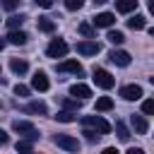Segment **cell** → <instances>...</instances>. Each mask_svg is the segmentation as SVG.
I'll list each match as a JSON object with an SVG mask.
<instances>
[{"mask_svg":"<svg viewBox=\"0 0 154 154\" xmlns=\"http://www.w3.org/2000/svg\"><path fill=\"white\" fill-rule=\"evenodd\" d=\"M82 125H84V128H91V130H96V132H101V135L111 132L108 120H103L101 116H84V118H82Z\"/></svg>","mask_w":154,"mask_h":154,"instance_id":"obj_1","label":"cell"},{"mask_svg":"<svg viewBox=\"0 0 154 154\" xmlns=\"http://www.w3.org/2000/svg\"><path fill=\"white\" fill-rule=\"evenodd\" d=\"M12 130L17 132V135H22V137H26V140H36L38 137V132H36V128H34V123H29V120H14L12 123Z\"/></svg>","mask_w":154,"mask_h":154,"instance_id":"obj_2","label":"cell"},{"mask_svg":"<svg viewBox=\"0 0 154 154\" xmlns=\"http://www.w3.org/2000/svg\"><path fill=\"white\" fill-rule=\"evenodd\" d=\"M67 51H70V46H67L63 38H53V41L48 43V48H46L48 58H65V55H67Z\"/></svg>","mask_w":154,"mask_h":154,"instance_id":"obj_3","label":"cell"},{"mask_svg":"<svg viewBox=\"0 0 154 154\" xmlns=\"http://www.w3.org/2000/svg\"><path fill=\"white\" fill-rule=\"evenodd\" d=\"M94 82H96V87H101V89H111V87L116 84V77H113L108 70L96 67V70H94Z\"/></svg>","mask_w":154,"mask_h":154,"instance_id":"obj_4","label":"cell"},{"mask_svg":"<svg viewBox=\"0 0 154 154\" xmlns=\"http://www.w3.org/2000/svg\"><path fill=\"white\" fill-rule=\"evenodd\" d=\"M53 142H55L58 147L67 149V152H79V140H77V137H72V135H55V137H53Z\"/></svg>","mask_w":154,"mask_h":154,"instance_id":"obj_5","label":"cell"},{"mask_svg":"<svg viewBox=\"0 0 154 154\" xmlns=\"http://www.w3.org/2000/svg\"><path fill=\"white\" fill-rule=\"evenodd\" d=\"M55 70H58V72H72V75H77V77L84 75V67H82L77 60H63V63L55 65Z\"/></svg>","mask_w":154,"mask_h":154,"instance_id":"obj_6","label":"cell"},{"mask_svg":"<svg viewBox=\"0 0 154 154\" xmlns=\"http://www.w3.org/2000/svg\"><path fill=\"white\" fill-rule=\"evenodd\" d=\"M48 87H51L48 75H46L43 70H36L34 77H31V89H36V91H48Z\"/></svg>","mask_w":154,"mask_h":154,"instance_id":"obj_7","label":"cell"},{"mask_svg":"<svg viewBox=\"0 0 154 154\" xmlns=\"http://www.w3.org/2000/svg\"><path fill=\"white\" fill-rule=\"evenodd\" d=\"M120 96L125 101H137V99H142V87L140 84H125L120 89Z\"/></svg>","mask_w":154,"mask_h":154,"instance_id":"obj_8","label":"cell"},{"mask_svg":"<svg viewBox=\"0 0 154 154\" xmlns=\"http://www.w3.org/2000/svg\"><path fill=\"white\" fill-rule=\"evenodd\" d=\"M101 51V43H96V41H79L77 43V53L79 55H96Z\"/></svg>","mask_w":154,"mask_h":154,"instance_id":"obj_9","label":"cell"},{"mask_svg":"<svg viewBox=\"0 0 154 154\" xmlns=\"http://www.w3.org/2000/svg\"><path fill=\"white\" fill-rule=\"evenodd\" d=\"M108 60L113 65H118V67H128L130 65V53L128 51H111L108 53Z\"/></svg>","mask_w":154,"mask_h":154,"instance_id":"obj_10","label":"cell"},{"mask_svg":"<svg viewBox=\"0 0 154 154\" xmlns=\"http://www.w3.org/2000/svg\"><path fill=\"white\" fill-rule=\"evenodd\" d=\"M130 123H132V128H135V132H137V135H147L149 125H147V118H144V116L135 113V116H130Z\"/></svg>","mask_w":154,"mask_h":154,"instance_id":"obj_11","label":"cell"},{"mask_svg":"<svg viewBox=\"0 0 154 154\" xmlns=\"http://www.w3.org/2000/svg\"><path fill=\"white\" fill-rule=\"evenodd\" d=\"M113 22H116V14L113 12H101V14L94 17V26H103V29L113 26Z\"/></svg>","mask_w":154,"mask_h":154,"instance_id":"obj_12","label":"cell"},{"mask_svg":"<svg viewBox=\"0 0 154 154\" xmlns=\"http://www.w3.org/2000/svg\"><path fill=\"white\" fill-rule=\"evenodd\" d=\"M70 96H75V99H87V96H91V89H89L87 84L77 82V84L70 87Z\"/></svg>","mask_w":154,"mask_h":154,"instance_id":"obj_13","label":"cell"},{"mask_svg":"<svg viewBox=\"0 0 154 154\" xmlns=\"http://www.w3.org/2000/svg\"><path fill=\"white\" fill-rule=\"evenodd\" d=\"M60 106H63L65 111L77 113V111L82 108V99H70V96H63V99H60Z\"/></svg>","mask_w":154,"mask_h":154,"instance_id":"obj_14","label":"cell"},{"mask_svg":"<svg viewBox=\"0 0 154 154\" xmlns=\"http://www.w3.org/2000/svg\"><path fill=\"white\" fill-rule=\"evenodd\" d=\"M137 2H140V0H116V10H118L120 14H128V12L137 10Z\"/></svg>","mask_w":154,"mask_h":154,"instance_id":"obj_15","label":"cell"},{"mask_svg":"<svg viewBox=\"0 0 154 154\" xmlns=\"http://www.w3.org/2000/svg\"><path fill=\"white\" fill-rule=\"evenodd\" d=\"M26 38H29V36H26L24 31H19V29H12V31L7 34V41H10V43H14V46H24V43H26Z\"/></svg>","mask_w":154,"mask_h":154,"instance_id":"obj_16","label":"cell"},{"mask_svg":"<svg viewBox=\"0 0 154 154\" xmlns=\"http://www.w3.org/2000/svg\"><path fill=\"white\" fill-rule=\"evenodd\" d=\"M128 26H130V29H135V31H140V29H144V26H147V17H144V14H135V17H130V19H128Z\"/></svg>","mask_w":154,"mask_h":154,"instance_id":"obj_17","label":"cell"},{"mask_svg":"<svg viewBox=\"0 0 154 154\" xmlns=\"http://www.w3.org/2000/svg\"><path fill=\"white\" fill-rule=\"evenodd\" d=\"M38 31L53 34V31H55V22H53L51 17H38Z\"/></svg>","mask_w":154,"mask_h":154,"instance_id":"obj_18","label":"cell"},{"mask_svg":"<svg viewBox=\"0 0 154 154\" xmlns=\"http://www.w3.org/2000/svg\"><path fill=\"white\" fill-rule=\"evenodd\" d=\"M10 67H12V72H14V75H24V72L29 70L26 60H22V58H12V60H10Z\"/></svg>","mask_w":154,"mask_h":154,"instance_id":"obj_19","label":"cell"},{"mask_svg":"<svg viewBox=\"0 0 154 154\" xmlns=\"http://www.w3.org/2000/svg\"><path fill=\"white\" fill-rule=\"evenodd\" d=\"M24 111H26V113H38V116H46V113H48V108H46L43 101H34V103L24 106Z\"/></svg>","mask_w":154,"mask_h":154,"instance_id":"obj_20","label":"cell"},{"mask_svg":"<svg viewBox=\"0 0 154 154\" xmlns=\"http://www.w3.org/2000/svg\"><path fill=\"white\" fill-rule=\"evenodd\" d=\"M17 154H34V147H31V140H19L17 142Z\"/></svg>","mask_w":154,"mask_h":154,"instance_id":"obj_21","label":"cell"},{"mask_svg":"<svg viewBox=\"0 0 154 154\" xmlns=\"http://www.w3.org/2000/svg\"><path fill=\"white\" fill-rule=\"evenodd\" d=\"M111 108H113V99H111V96L96 99V111H111Z\"/></svg>","mask_w":154,"mask_h":154,"instance_id":"obj_22","label":"cell"},{"mask_svg":"<svg viewBox=\"0 0 154 154\" xmlns=\"http://www.w3.org/2000/svg\"><path fill=\"white\" fill-rule=\"evenodd\" d=\"M24 19H26L24 14H12V17L7 19V26H10V29H19V26L24 24Z\"/></svg>","mask_w":154,"mask_h":154,"instance_id":"obj_23","label":"cell"},{"mask_svg":"<svg viewBox=\"0 0 154 154\" xmlns=\"http://www.w3.org/2000/svg\"><path fill=\"white\" fill-rule=\"evenodd\" d=\"M116 132H118V137H120L123 142H128V140H130V130H128V128H125V125H123L120 120L116 123Z\"/></svg>","mask_w":154,"mask_h":154,"instance_id":"obj_24","label":"cell"},{"mask_svg":"<svg viewBox=\"0 0 154 154\" xmlns=\"http://www.w3.org/2000/svg\"><path fill=\"white\" fill-rule=\"evenodd\" d=\"M82 135H84L89 142H99V140H101V132H96V130H91V128H84Z\"/></svg>","mask_w":154,"mask_h":154,"instance_id":"obj_25","label":"cell"},{"mask_svg":"<svg viewBox=\"0 0 154 154\" xmlns=\"http://www.w3.org/2000/svg\"><path fill=\"white\" fill-rule=\"evenodd\" d=\"M79 34L87 36V38H94V26L87 24V22H82V24H79Z\"/></svg>","mask_w":154,"mask_h":154,"instance_id":"obj_26","label":"cell"},{"mask_svg":"<svg viewBox=\"0 0 154 154\" xmlns=\"http://www.w3.org/2000/svg\"><path fill=\"white\" fill-rule=\"evenodd\" d=\"M108 41L116 43V46H120L125 41V36H123V31H108Z\"/></svg>","mask_w":154,"mask_h":154,"instance_id":"obj_27","label":"cell"},{"mask_svg":"<svg viewBox=\"0 0 154 154\" xmlns=\"http://www.w3.org/2000/svg\"><path fill=\"white\" fill-rule=\"evenodd\" d=\"M55 118H58L60 123H72V120H75V113H72V111H60Z\"/></svg>","mask_w":154,"mask_h":154,"instance_id":"obj_28","label":"cell"},{"mask_svg":"<svg viewBox=\"0 0 154 154\" xmlns=\"http://www.w3.org/2000/svg\"><path fill=\"white\" fill-rule=\"evenodd\" d=\"M14 94H17V96H29V94H31V87H26V84H14Z\"/></svg>","mask_w":154,"mask_h":154,"instance_id":"obj_29","label":"cell"},{"mask_svg":"<svg viewBox=\"0 0 154 154\" xmlns=\"http://www.w3.org/2000/svg\"><path fill=\"white\" fill-rule=\"evenodd\" d=\"M0 7L12 12V10H17V7H19V0H0Z\"/></svg>","mask_w":154,"mask_h":154,"instance_id":"obj_30","label":"cell"},{"mask_svg":"<svg viewBox=\"0 0 154 154\" xmlns=\"http://www.w3.org/2000/svg\"><path fill=\"white\" fill-rule=\"evenodd\" d=\"M84 5V0H65V7L70 10V12H75V10H79Z\"/></svg>","mask_w":154,"mask_h":154,"instance_id":"obj_31","label":"cell"},{"mask_svg":"<svg viewBox=\"0 0 154 154\" xmlns=\"http://www.w3.org/2000/svg\"><path fill=\"white\" fill-rule=\"evenodd\" d=\"M142 113H144V116H149V113H154V101H152V99H147V101H142Z\"/></svg>","mask_w":154,"mask_h":154,"instance_id":"obj_32","label":"cell"},{"mask_svg":"<svg viewBox=\"0 0 154 154\" xmlns=\"http://www.w3.org/2000/svg\"><path fill=\"white\" fill-rule=\"evenodd\" d=\"M38 7H43V10H48V7H53V0H34Z\"/></svg>","mask_w":154,"mask_h":154,"instance_id":"obj_33","label":"cell"},{"mask_svg":"<svg viewBox=\"0 0 154 154\" xmlns=\"http://www.w3.org/2000/svg\"><path fill=\"white\" fill-rule=\"evenodd\" d=\"M7 142H10V135H7V132L0 128V147H2V144H7Z\"/></svg>","mask_w":154,"mask_h":154,"instance_id":"obj_34","label":"cell"},{"mask_svg":"<svg viewBox=\"0 0 154 154\" xmlns=\"http://www.w3.org/2000/svg\"><path fill=\"white\" fill-rule=\"evenodd\" d=\"M101 154H120V152H118V149H116V147H106V149H103V152H101Z\"/></svg>","mask_w":154,"mask_h":154,"instance_id":"obj_35","label":"cell"},{"mask_svg":"<svg viewBox=\"0 0 154 154\" xmlns=\"http://www.w3.org/2000/svg\"><path fill=\"white\" fill-rule=\"evenodd\" d=\"M128 154H144V152H142V149H137V147H130V149H128Z\"/></svg>","mask_w":154,"mask_h":154,"instance_id":"obj_36","label":"cell"},{"mask_svg":"<svg viewBox=\"0 0 154 154\" xmlns=\"http://www.w3.org/2000/svg\"><path fill=\"white\" fill-rule=\"evenodd\" d=\"M5 43H7V41H5V38H0V51L5 48Z\"/></svg>","mask_w":154,"mask_h":154,"instance_id":"obj_37","label":"cell"},{"mask_svg":"<svg viewBox=\"0 0 154 154\" xmlns=\"http://www.w3.org/2000/svg\"><path fill=\"white\" fill-rule=\"evenodd\" d=\"M103 2H108V0H94V5H103Z\"/></svg>","mask_w":154,"mask_h":154,"instance_id":"obj_38","label":"cell"},{"mask_svg":"<svg viewBox=\"0 0 154 154\" xmlns=\"http://www.w3.org/2000/svg\"><path fill=\"white\" fill-rule=\"evenodd\" d=\"M0 72H2V67H0Z\"/></svg>","mask_w":154,"mask_h":154,"instance_id":"obj_39","label":"cell"}]
</instances>
